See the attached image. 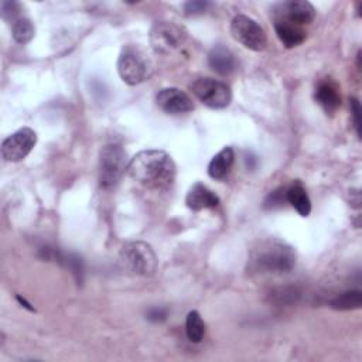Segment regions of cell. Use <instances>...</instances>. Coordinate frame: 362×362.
<instances>
[{
  "label": "cell",
  "mask_w": 362,
  "mask_h": 362,
  "mask_svg": "<svg viewBox=\"0 0 362 362\" xmlns=\"http://www.w3.org/2000/svg\"><path fill=\"white\" fill-rule=\"evenodd\" d=\"M129 175L150 189L170 187L177 174L173 157L164 150H141L127 164Z\"/></svg>",
  "instance_id": "obj_1"
},
{
  "label": "cell",
  "mask_w": 362,
  "mask_h": 362,
  "mask_svg": "<svg viewBox=\"0 0 362 362\" xmlns=\"http://www.w3.org/2000/svg\"><path fill=\"white\" fill-rule=\"evenodd\" d=\"M250 264L260 273H287L296 264V253L284 242L272 239L253 250Z\"/></svg>",
  "instance_id": "obj_2"
},
{
  "label": "cell",
  "mask_w": 362,
  "mask_h": 362,
  "mask_svg": "<svg viewBox=\"0 0 362 362\" xmlns=\"http://www.w3.org/2000/svg\"><path fill=\"white\" fill-rule=\"evenodd\" d=\"M116 66L120 79L132 86L144 82L151 74V66L147 57L134 45H124L122 48Z\"/></svg>",
  "instance_id": "obj_3"
},
{
  "label": "cell",
  "mask_w": 362,
  "mask_h": 362,
  "mask_svg": "<svg viewBox=\"0 0 362 362\" xmlns=\"http://www.w3.org/2000/svg\"><path fill=\"white\" fill-rule=\"evenodd\" d=\"M127 154L120 144L109 143L99 153V184L109 189L115 187L126 170Z\"/></svg>",
  "instance_id": "obj_4"
},
{
  "label": "cell",
  "mask_w": 362,
  "mask_h": 362,
  "mask_svg": "<svg viewBox=\"0 0 362 362\" xmlns=\"http://www.w3.org/2000/svg\"><path fill=\"white\" fill-rule=\"evenodd\" d=\"M123 264L134 274L151 276L157 269V256L153 247L146 242H129L120 250Z\"/></svg>",
  "instance_id": "obj_5"
},
{
  "label": "cell",
  "mask_w": 362,
  "mask_h": 362,
  "mask_svg": "<svg viewBox=\"0 0 362 362\" xmlns=\"http://www.w3.org/2000/svg\"><path fill=\"white\" fill-rule=\"evenodd\" d=\"M230 34L245 48L252 51H263L267 45V35L263 27L245 14H238L230 21Z\"/></svg>",
  "instance_id": "obj_6"
},
{
  "label": "cell",
  "mask_w": 362,
  "mask_h": 362,
  "mask_svg": "<svg viewBox=\"0 0 362 362\" xmlns=\"http://www.w3.org/2000/svg\"><path fill=\"white\" fill-rule=\"evenodd\" d=\"M192 93L211 109H223L232 100V90L229 85L214 78H198L191 85Z\"/></svg>",
  "instance_id": "obj_7"
},
{
  "label": "cell",
  "mask_w": 362,
  "mask_h": 362,
  "mask_svg": "<svg viewBox=\"0 0 362 362\" xmlns=\"http://www.w3.org/2000/svg\"><path fill=\"white\" fill-rule=\"evenodd\" d=\"M150 45L160 55H168L185 41V31L173 21H157L150 28Z\"/></svg>",
  "instance_id": "obj_8"
},
{
  "label": "cell",
  "mask_w": 362,
  "mask_h": 362,
  "mask_svg": "<svg viewBox=\"0 0 362 362\" xmlns=\"http://www.w3.org/2000/svg\"><path fill=\"white\" fill-rule=\"evenodd\" d=\"M37 144V133L31 127H21L7 136L1 143V157L8 163L25 158Z\"/></svg>",
  "instance_id": "obj_9"
},
{
  "label": "cell",
  "mask_w": 362,
  "mask_h": 362,
  "mask_svg": "<svg viewBox=\"0 0 362 362\" xmlns=\"http://www.w3.org/2000/svg\"><path fill=\"white\" fill-rule=\"evenodd\" d=\"M276 21H287L296 25L310 24L315 18V8L307 0H288L274 8Z\"/></svg>",
  "instance_id": "obj_10"
},
{
  "label": "cell",
  "mask_w": 362,
  "mask_h": 362,
  "mask_svg": "<svg viewBox=\"0 0 362 362\" xmlns=\"http://www.w3.org/2000/svg\"><path fill=\"white\" fill-rule=\"evenodd\" d=\"M157 106L168 115H184L194 109L192 99L180 88H163L156 96Z\"/></svg>",
  "instance_id": "obj_11"
},
{
  "label": "cell",
  "mask_w": 362,
  "mask_h": 362,
  "mask_svg": "<svg viewBox=\"0 0 362 362\" xmlns=\"http://www.w3.org/2000/svg\"><path fill=\"white\" fill-rule=\"evenodd\" d=\"M219 204V197L201 182H195L187 192L185 205L191 211H202L209 208H216Z\"/></svg>",
  "instance_id": "obj_12"
},
{
  "label": "cell",
  "mask_w": 362,
  "mask_h": 362,
  "mask_svg": "<svg viewBox=\"0 0 362 362\" xmlns=\"http://www.w3.org/2000/svg\"><path fill=\"white\" fill-rule=\"evenodd\" d=\"M317 103L327 112V113H334L339 105H341V95L337 83L327 78L318 83L315 88V95H314Z\"/></svg>",
  "instance_id": "obj_13"
},
{
  "label": "cell",
  "mask_w": 362,
  "mask_h": 362,
  "mask_svg": "<svg viewBox=\"0 0 362 362\" xmlns=\"http://www.w3.org/2000/svg\"><path fill=\"white\" fill-rule=\"evenodd\" d=\"M233 160H235L233 148L229 146L223 147L219 153H216L211 158L208 164V175L214 180H223L229 174L233 165Z\"/></svg>",
  "instance_id": "obj_14"
},
{
  "label": "cell",
  "mask_w": 362,
  "mask_h": 362,
  "mask_svg": "<svg viewBox=\"0 0 362 362\" xmlns=\"http://www.w3.org/2000/svg\"><path fill=\"white\" fill-rule=\"evenodd\" d=\"M209 66L219 75H228L235 69V57L222 44L215 45L208 54Z\"/></svg>",
  "instance_id": "obj_15"
},
{
  "label": "cell",
  "mask_w": 362,
  "mask_h": 362,
  "mask_svg": "<svg viewBox=\"0 0 362 362\" xmlns=\"http://www.w3.org/2000/svg\"><path fill=\"white\" fill-rule=\"evenodd\" d=\"M274 30L277 38L286 48H294L303 44L307 37V33L300 25L287 21H274Z\"/></svg>",
  "instance_id": "obj_16"
},
{
  "label": "cell",
  "mask_w": 362,
  "mask_h": 362,
  "mask_svg": "<svg viewBox=\"0 0 362 362\" xmlns=\"http://www.w3.org/2000/svg\"><path fill=\"white\" fill-rule=\"evenodd\" d=\"M286 199L301 216L310 215L311 201L305 188L301 184H294L288 189H286Z\"/></svg>",
  "instance_id": "obj_17"
},
{
  "label": "cell",
  "mask_w": 362,
  "mask_h": 362,
  "mask_svg": "<svg viewBox=\"0 0 362 362\" xmlns=\"http://www.w3.org/2000/svg\"><path fill=\"white\" fill-rule=\"evenodd\" d=\"M362 305V291L361 290H348L329 301V307L339 311L356 310Z\"/></svg>",
  "instance_id": "obj_18"
},
{
  "label": "cell",
  "mask_w": 362,
  "mask_h": 362,
  "mask_svg": "<svg viewBox=\"0 0 362 362\" xmlns=\"http://www.w3.org/2000/svg\"><path fill=\"white\" fill-rule=\"evenodd\" d=\"M185 334L191 342H201L205 335V322L198 311L192 310L185 318Z\"/></svg>",
  "instance_id": "obj_19"
},
{
  "label": "cell",
  "mask_w": 362,
  "mask_h": 362,
  "mask_svg": "<svg viewBox=\"0 0 362 362\" xmlns=\"http://www.w3.org/2000/svg\"><path fill=\"white\" fill-rule=\"evenodd\" d=\"M11 34H13V38L18 44H27V42H30L33 40V37L35 34V28H34V24L31 23L30 18L18 17L13 23Z\"/></svg>",
  "instance_id": "obj_20"
},
{
  "label": "cell",
  "mask_w": 362,
  "mask_h": 362,
  "mask_svg": "<svg viewBox=\"0 0 362 362\" xmlns=\"http://www.w3.org/2000/svg\"><path fill=\"white\" fill-rule=\"evenodd\" d=\"M20 13V4L13 0H3L0 3V14L4 20H13V23L17 20V16Z\"/></svg>",
  "instance_id": "obj_21"
},
{
  "label": "cell",
  "mask_w": 362,
  "mask_h": 362,
  "mask_svg": "<svg viewBox=\"0 0 362 362\" xmlns=\"http://www.w3.org/2000/svg\"><path fill=\"white\" fill-rule=\"evenodd\" d=\"M211 7L209 1H202V0H195V1H187L184 4V11L188 16H195V14H202Z\"/></svg>",
  "instance_id": "obj_22"
},
{
  "label": "cell",
  "mask_w": 362,
  "mask_h": 362,
  "mask_svg": "<svg viewBox=\"0 0 362 362\" xmlns=\"http://www.w3.org/2000/svg\"><path fill=\"white\" fill-rule=\"evenodd\" d=\"M286 199V189L284 188H279L273 192L269 194V197L264 201V206L266 208H274V206H280Z\"/></svg>",
  "instance_id": "obj_23"
},
{
  "label": "cell",
  "mask_w": 362,
  "mask_h": 362,
  "mask_svg": "<svg viewBox=\"0 0 362 362\" xmlns=\"http://www.w3.org/2000/svg\"><path fill=\"white\" fill-rule=\"evenodd\" d=\"M351 115H352V120H354V126L356 130V134L361 137V116H362V109H361V103L356 98H351Z\"/></svg>",
  "instance_id": "obj_24"
},
{
  "label": "cell",
  "mask_w": 362,
  "mask_h": 362,
  "mask_svg": "<svg viewBox=\"0 0 362 362\" xmlns=\"http://www.w3.org/2000/svg\"><path fill=\"white\" fill-rule=\"evenodd\" d=\"M147 318H148V320H153V321L164 320V318H165V310H163V308H151V310L147 313Z\"/></svg>",
  "instance_id": "obj_25"
},
{
  "label": "cell",
  "mask_w": 362,
  "mask_h": 362,
  "mask_svg": "<svg viewBox=\"0 0 362 362\" xmlns=\"http://www.w3.org/2000/svg\"><path fill=\"white\" fill-rule=\"evenodd\" d=\"M17 300H18V303H20L21 305H24V307H25V308H28L30 311H34V308L31 307V304H30V303H27V300H25V298H21L20 296H17Z\"/></svg>",
  "instance_id": "obj_26"
}]
</instances>
